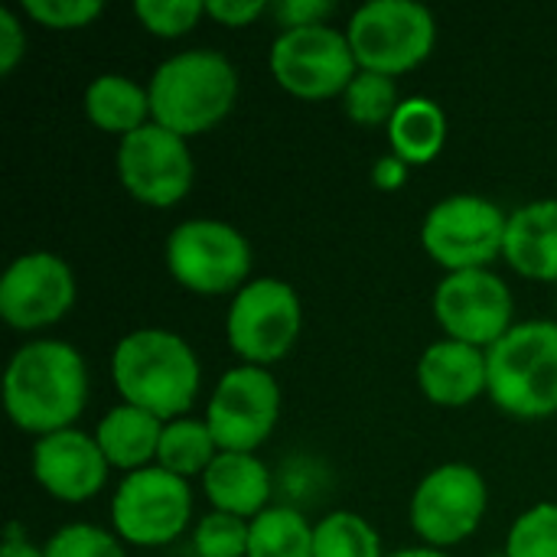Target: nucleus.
I'll return each mask as SVG.
<instances>
[{
	"mask_svg": "<svg viewBox=\"0 0 557 557\" xmlns=\"http://www.w3.org/2000/svg\"><path fill=\"white\" fill-rule=\"evenodd\" d=\"M202 486L215 512L238 519H258L271 499V473L255 454L219 450V457L202 473Z\"/></svg>",
	"mask_w": 557,
	"mask_h": 557,
	"instance_id": "nucleus-18",
	"label": "nucleus"
},
{
	"mask_svg": "<svg viewBox=\"0 0 557 557\" xmlns=\"http://www.w3.org/2000/svg\"><path fill=\"white\" fill-rule=\"evenodd\" d=\"M166 268L193 294H238L251 271V245L228 222L186 219L166 238Z\"/></svg>",
	"mask_w": 557,
	"mask_h": 557,
	"instance_id": "nucleus-6",
	"label": "nucleus"
},
{
	"mask_svg": "<svg viewBox=\"0 0 557 557\" xmlns=\"http://www.w3.org/2000/svg\"><path fill=\"white\" fill-rule=\"evenodd\" d=\"M206 13L225 26H248L255 16L264 13V0H209Z\"/></svg>",
	"mask_w": 557,
	"mask_h": 557,
	"instance_id": "nucleus-34",
	"label": "nucleus"
},
{
	"mask_svg": "<svg viewBox=\"0 0 557 557\" xmlns=\"http://www.w3.org/2000/svg\"><path fill=\"white\" fill-rule=\"evenodd\" d=\"M85 114L95 127L127 137L137 127L150 124V91L131 82L127 75L104 72L85 88Z\"/></svg>",
	"mask_w": 557,
	"mask_h": 557,
	"instance_id": "nucleus-21",
	"label": "nucleus"
},
{
	"mask_svg": "<svg viewBox=\"0 0 557 557\" xmlns=\"http://www.w3.org/2000/svg\"><path fill=\"white\" fill-rule=\"evenodd\" d=\"M23 7L33 20H39L42 26H52V29L88 26L104 10L101 0H26Z\"/></svg>",
	"mask_w": 557,
	"mask_h": 557,
	"instance_id": "nucleus-31",
	"label": "nucleus"
},
{
	"mask_svg": "<svg viewBox=\"0 0 557 557\" xmlns=\"http://www.w3.org/2000/svg\"><path fill=\"white\" fill-rule=\"evenodd\" d=\"M88 401V369L75 346L36 339L13 352L3 372V405L10 421L29 434L72 428Z\"/></svg>",
	"mask_w": 557,
	"mask_h": 557,
	"instance_id": "nucleus-1",
	"label": "nucleus"
},
{
	"mask_svg": "<svg viewBox=\"0 0 557 557\" xmlns=\"http://www.w3.org/2000/svg\"><path fill=\"white\" fill-rule=\"evenodd\" d=\"M388 140L392 153L411 163H431L444 140H447V117L444 108L431 98H405L388 121Z\"/></svg>",
	"mask_w": 557,
	"mask_h": 557,
	"instance_id": "nucleus-22",
	"label": "nucleus"
},
{
	"mask_svg": "<svg viewBox=\"0 0 557 557\" xmlns=\"http://www.w3.org/2000/svg\"><path fill=\"white\" fill-rule=\"evenodd\" d=\"M134 13L157 36H183L206 13L202 0H137Z\"/></svg>",
	"mask_w": 557,
	"mask_h": 557,
	"instance_id": "nucleus-30",
	"label": "nucleus"
},
{
	"mask_svg": "<svg viewBox=\"0 0 557 557\" xmlns=\"http://www.w3.org/2000/svg\"><path fill=\"white\" fill-rule=\"evenodd\" d=\"M372 180H375L379 189H398V186H405V180H408V163H405L401 157L388 153V157H382V160L372 166Z\"/></svg>",
	"mask_w": 557,
	"mask_h": 557,
	"instance_id": "nucleus-35",
	"label": "nucleus"
},
{
	"mask_svg": "<svg viewBox=\"0 0 557 557\" xmlns=\"http://www.w3.org/2000/svg\"><path fill=\"white\" fill-rule=\"evenodd\" d=\"M346 36L359 69L395 78L431 55L437 23L418 0H369L352 13Z\"/></svg>",
	"mask_w": 557,
	"mask_h": 557,
	"instance_id": "nucleus-5",
	"label": "nucleus"
},
{
	"mask_svg": "<svg viewBox=\"0 0 557 557\" xmlns=\"http://www.w3.org/2000/svg\"><path fill=\"white\" fill-rule=\"evenodd\" d=\"M418 385L434 405L444 408H460L476 401L483 392H490L486 349L460 339H441L428 346L418 362Z\"/></svg>",
	"mask_w": 557,
	"mask_h": 557,
	"instance_id": "nucleus-17",
	"label": "nucleus"
},
{
	"mask_svg": "<svg viewBox=\"0 0 557 557\" xmlns=\"http://www.w3.org/2000/svg\"><path fill=\"white\" fill-rule=\"evenodd\" d=\"M506 225L509 215L496 202L473 193H457L431 206L421 225V242L424 251L450 274L476 271L503 255Z\"/></svg>",
	"mask_w": 557,
	"mask_h": 557,
	"instance_id": "nucleus-7",
	"label": "nucleus"
},
{
	"mask_svg": "<svg viewBox=\"0 0 557 557\" xmlns=\"http://www.w3.org/2000/svg\"><path fill=\"white\" fill-rule=\"evenodd\" d=\"M512 290L490 268L454 271L434 290V317L450 339L490 349L512 330Z\"/></svg>",
	"mask_w": 557,
	"mask_h": 557,
	"instance_id": "nucleus-13",
	"label": "nucleus"
},
{
	"mask_svg": "<svg viewBox=\"0 0 557 557\" xmlns=\"http://www.w3.org/2000/svg\"><path fill=\"white\" fill-rule=\"evenodd\" d=\"M248 557H313V525L287 506L251 519Z\"/></svg>",
	"mask_w": 557,
	"mask_h": 557,
	"instance_id": "nucleus-24",
	"label": "nucleus"
},
{
	"mask_svg": "<svg viewBox=\"0 0 557 557\" xmlns=\"http://www.w3.org/2000/svg\"><path fill=\"white\" fill-rule=\"evenodd\" d=\"M46 557H127L121 542L98 529V525H85V522H75V525H62L49 542H46Z\"/></svg>",
	"mask_w": 557,
	"mask_h": 557,
	"instance_id": "nucleus-29",
	"label": "nucleus"
},
{
	"mask_svg": "<svg viewBox=\"0 0 557 557\" xmlns=\"http://www.w3.org/2000/svg\"><path fill=\"white\" fill-rule=\"evenodd\" d=\"M251 522L228 516V512H209L199 519L193 545L199 557H248Z\"/></svg>",
	"mask_w": 557,
	"mask_h": 557,
	"instance_id": "nucleus-28",
	"label": "nucleus"
},
{
	"mask_svg": "<svg viewBox=\"0 0 557 557\" xmlns=\"http://www.w3.org/2000/svg\"><path fill=\"white\" fill-rule=\"evenodd\" d=\"M313 557H385L379 532L356 512H330L313 525Z\"/></svg>",
	"mask_w": 557,
	"mask_h": 557,
	"instance_id": "nucleus-25",
	"label": "nucleus"
},
{
	"mask_svg": "<svg viewBox=\"0 0 557 557\" xmlns=\"http://www.w3.org/2000/svg\"><path fill=\"white\" fill-rule=\"evenodd\" d=\"M330 13H333L330 0H281V3H274V16L284 29L323 23Z\"/></svg>",
	"mask_w": 557,
	"mask_h": 557,
	"instance_id": "nucleus-32",
	"label": "nucleus"
},
{
	"mask_svg": "<svg viewBox=\"0 0 557 557\" xmlns=\"http://www.w3.org/2000/svg\"><path fill=\"white\" fill-rule=\"evenodd\" d=\"M111 375L124 405L144 408L160 421L186 414L199 392V359L193 346L160 326L134 330L117 339Z\"/></svg>",
	"mask_w": 557,
	"mask_h": 557,
	"instance_id": "nucleus-2",
	"label": "nucleus"
},
{
	"mask_svg": "<svg viewBox=\"0 0 557 557\" xmlns=\"http://www.w3.org/2000/svg\"><path fill=\"white\" fill-rule=\"evenodd\" d=\"M503 255L532 281H557V199H535L509 215Z\"/></svg>",
	"mask_w": 557,
	"mask_h": 557,
	"instance_id": "nucleus-19",
	"label": "nucleus"
},
{
	"mask_svg": "<svg viewBox=\"0 0 557 557\" xmlns=\"http://www.w3.org/2000/svg\"><path fill=\"white\" fill-rule=\"evenodd\" d=\"M385 557H447L444 552H437V548H401V552H392V555Z\"/></svg>",
	"mask_w": 557,
	"mask_h": 557,
	"instance_id": "nucleus-37",
	"label": "nucleus"
},
{
	"mask_svg": "<svg viewBox=\"0 0 557 557\" xmlns=\"http://www.w3.org/2000/svg\"><path fill=\"white\" fill-rule=\"evenodd\" d=\"M486 512V480L470 463L431 470L411 496V529L434 548L470 539Z\"/></svg>",
	"mask_w": 557,
	"mask_h": 557,
	"instance_id": "nucleus-12",
	"label": "nucleus"
},
{
	"mask_svg": "<svg viewBox=\"0 0 557 557\" xmlns=\"http://www.w3.org/2000/svg\"><path fill=\"white\" fill-rule=\"evenodd\" d=\"M193 153L186 137L150 121L134 134L121 137L117 176L124 189L147 206H173L193 186Z\"/></svg>",
	"mask_w": 557,
	"mask_h": 557,
	"instance_id": "nucleus-14",
	"label": "nucleus"
},
{
	"mask_svg": "<svg viewBox=\"0 0 557 557\" xmlns=\"http://www.w3.org/2000/svg\"><path fill=\"white\" fill-rule=\"evenodd\" d=\"M219 457V444L209 431L206 421L196 418H176L163 424L160 450H157V467L189 480L196 473H206L209 463Z\"/></svg>",
	"mask_w": 557,
	"mask_h": 557,
	"instance_id": "nucleus-23",
	"label": "nucleus"
},
{
	"mask_svg": "<svg viewBox=\"0 0 557 557\" xmlns=\"http://www.w3.org/2000/svg\"><path fill=\"white\" fill-rule=\"evenodd\" d=\"M271 72L277 85L297 98H333L343 95L359 75V62L346 33L313 23L284 29L274 39Z\"/></svg>",
	"mask_w": 557,
	"mask_h": 557,
	"instance_id": "nucleus-9",
	"label": "nucleus"
},
{
	"mask_svg": "<svg viewBox=\"0 0 557 557\" xmlns=\"http://www.w3.org/2000/svg\"><path fill=\"white\" fill-rule=\"evenodd\" d=\"M490 398L516 418L557 411V323L525 320L486 349Z\"/></svg>",
	"mask_w": 557,
	"mask_h": 557,
	"instance_id": "nucleus-4",
	"label": "nucleus"
},
{
	"mask_svg": "<svg viewBox=\"0 0 557 557\" xmlns=\"http://www.w3.org/2000/svg\"><path fill=\"white\" fill-rule=\"evenodd\" d=\"M506 555L557 557V503H539L512 522Z\"/></svg>",
	"mask_w": 557,
	"mask_h": 557,
	"instance_id": "nucleus-27",
	"label": "nucleus"
},
{
	"mask_svg": "<svg viewBox=\"0 0 557 557\" xmlns=\"http://www.w3.org/2000/svg\"><path fill=\"white\" fill-rule=\"evenodd\" d=\"M300 323L304 310L297 290L281 277H258L235 294L225 333L228 346L248 366H268L290 352L300 336Z\"/></svg>",
	"mask_w": 557,
	"mask_h": 557,
	"instance_id": "nucleus-8",
	"label": "nucleus"
},
{
	"mask_svg": "<svg viewBox=\"0 0 557 557\" xmlns=\"http://www.w3.org/2000/svg\"><path fill=\"white\" fill-rule=\"evenodd\" d=\"M490 557H496V555H490ZM499 557H509V555H506V552H503V555H499Z\"/></svg>",
	"mask_w": 557,
	"mask_h": 557,
	"instance_id": "nucleus-38",
	"label": "nucleus"
},
{
	"mask_svg": "<svg viewBox=\"0 0 557 557\" xmlns=\"http://www.w3.org/2000/svg\"><path fill=\"white\" fill-rule=\"evenodd\" d=\"M75 304V274L52 251H29L7 264L0 277V317L13 330L59 323Z\"/></svg>",
	"mask_w": 557,
	"mask_h": 557,
	"instance_id": "nucleus-15",
	"label": "nucleus"
},
{
	"mask_svg": "<svg viewBox=\"0 0 557 557\" xmlns=\"http://www.w3.org/2000/svg\"><path fill=\"white\" fill-rule=\"evenodd\" d=\"M163 424L157 414L134 408V405H117L104 414V421L95 431V441L101 454L108 457L111 467H121L127 473L150 467V460L160 450Z\"/></svg>",
	"mask_w": 557,
	"mask_h": 557,
	"instance_id": "nucleus-20",
	"label": "nucleus"
},
{
	"mask_svg": "<svg viewBox=\"0 0 557 557\" xmlns=\"http://www.w3.org/2000/svg\"><path fill=\"white\" fill-rule=\"evenodd\" d=\"M343 104L356 124H388L401 101H398V88L392 75L359 69V75L343 91Z\"/></svg>",
	"mask_w": 557,
	"mask_h": 557,
	"instance_id": "nucleus-26",
	"label": "nucleus"
},
{
	"mask_svg": "<svg viewBox=\"0 0 557 557\" xmlns=\"http://www.w3.org/2000/svg\"><path fill=\"white\" fill-rule=\"evenodd\" d=\"M193 516L189 483L163 467H144L121 480L111 499V522L131 545H166L183 535Z\"/></svg>",
	"mask_w": 557,
	"mask_h": 557,
	"instance_id": "nucleus-10",
	"label": "nucleus"
},
{
	"mask_svg": "<svg viewBox=\"0 0 557 557\" xmlns=\"http://www.w3.org/2000/svg\"><path fill=\"white\" fill-rule=\"evenodd\" d=\"M3 557H46V552H42V548H36V545H29V542H26V535L20 532V525L13 522V525L7 529Z\"/></svg>",
	"mask_w": 557,
	"mask_h": 557,
	"instance_id": "nucleus-36",
	"label": "nucleus"
},
{
	"mask_svg": "<svg viewBox=\"0 0 557 557\" xmlns=\"http://www.w3.org/2000/svg\"><path fill=\"white\" fill-rule=\"evenodd\" d=\"M281 414L277 379L264 366H238L225 372L209 398L206 424L228 454H255L274 431Z\"/></svg>",
	"mask_w": 557,
	"mask_h": 557,
	"instance_id": "nucleus-11",
	"label": "nucleus"
},
{
	"mask_svg": "<svg viewBox=\"0 0 557 557\" xmlns=\"http://www.w3.org/2000/svg\"><path fill=\"white\" fill-rule=\"evenodd\" d=\"M26 52V33L10 7L0 10V72L10 75Z\"/></svg>",
	"mask_w": 557,
	"mask_h": 557,
	"instance_id": "nucleus-33",
	"label": "nucleus"
},
{
	"mask_svg": "<svg viewBox=\"0 0 557 557\" xmlns=\"http://www.w3.org/2000/svg\"><path fill=\"white\" fill-rule=\"evenodd\" d=\"M150 117L180 137L215 127L238 98V72L225 52L186 49L150 75Z\"/></svg>",
	"mask_w": 557,
	"mask_h": 557,
	"instance_id": "nucleus-3",
	"label": "nucleus"
},
{
	"mask_svg": "<svg viewBox=\"0 0 557 557\" xmlns=\"http://www.w3.org/2000/svg\"><path fill=\"white\" fill-rule=\"evenodd\" d=\"M108 457L101 454L98 441L65 428L46 434L33 447V476L36 483L62 499V503H88L108 483Z\"/></svg>",
	"mask_w": 557,
	"mask_h": 557,
	"instance_id": "nucleus-16",
	"label": "nucleus"
}]
</instances>
